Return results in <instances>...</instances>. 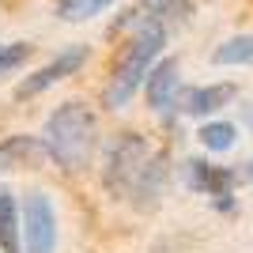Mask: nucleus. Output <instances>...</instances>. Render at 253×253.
I'll return each mask as SVG.
<instances>
[{
    "instance_id": "4",
    "label": "nucleus",
    "mask_w": 253,
    "mask_h": 253,
    "mask_svg": "<svg viewBox=\"0 0 253 253\" xmlns=\"http://www.w3.org/2000/svg\"><path fill=\"white\" fill-rule=\"evenodd\" d=\"M23 253H57V208L42 189L23 197Z\"/></svg>"
},
{
    "instance_id": "16",
    "label": "nucleus",
    "mask_w": 253,
    "mask_h": 253,
    "mask_svg": "<svg viewBox=\"0 0 253 253\" xmlns=\"http://www.w3.org/2000/svg\"><path fill=\"white\" fill-rule=\"evenodd\" d=\"M31 57H34V45L31 42H0V76L19 72Z\"/></svg>"
},
{
    "instance_id": "1",
    "label": "nucleus",
    "mask_w": 253,
    "mask_h": 253,
    "mask_svg": "<svg viewBox=\"0 0 253 253\" xmlns=\"http://www.w3.org/2000/svg\"><path fill=\"white\" fill-rule=\"evenodd\" d=\"M42 144H45V155H49L53 167L68 170V174L87 170L98 151V114L80 98L61 102L45 117Z\"/></svg>"
},
{
    "instance_id": "18",
    "label": "nucleus",
    "mask_w": 253,
    "mask_h": 253,
    "mask_svg": "<svg viewBox=\"0 0 253 253\" xmlns=\"http://www.w3.org/2000/svg\"><path fill=\"white\" fill-rule=\"evenodd\" d=\"M246 181H250V185H253V159H250V163H246Z\"/></svg>"
},
{
    "instance_id": "3",
    "label": "nucleus",
    "mask_w": 253,
    "mask_h": 253,
    "mask_svg": "<svg viewBox=\"0 0 253 253\" xmlns=\"http://www.w3.org/2000/svg\"><path fill=\"white\" fill-rule=\"evenodd\" d=\"M151 155L155 151L148 148V140L140 132H117V136H110L102 148V185L114 197L128 201V193L140 181V174L151 163Z\"/></svg>"
},
{
    "instance_id": "7",
    "label": "nucleus",
    "mask_w": 253,
    "mask_h": 253,
    "mask_svg": "<svg viewBox=\"0 0 253 253\" xmlns=\"http://www.w3.org/2000/svg\"><path fill=\"white\" fill-rule=\"evenodd\" d=\"M185 181L189 189L204 193L215 201V208H234V170H223V167H211L204 159H189L185 163Z\"/></svg>"
},
{
    "instance_id": "12",
    "label": "nucleus",
    "mask_w": 253,
    "mask_h": 253,
    "mask_svg": "<svg viewBox=\"0 0 253 253\" xmlns=\"http://www.w3.org/2000/svg\"><path fill=\"white\" fill-rule=\"evenodd\" d=\"M0 253H23V204L0 185Z\"/></svg>"
},
{
    "instance_id": "5",
    "label": "nucleus",
    "mask_w": 253,
    "mask_h": 253,
    "mask_svg": "<svg viewBox=\"0 0 253 253\" xmlns=\"http://www.w3.org/2000/svg\"><path fill=\"white\" fill-rule=\"evenodd\" d=\"M87 57H91L87 45H68V49H61L49 64H42L38 72H31L19 87H15V98H34V95H42V91H49V87H57L61 80H68V76L80 72L87 64Z\"/></svg>"
},
{
    "instance_id": "8",
    "label": "nucleus",
    "mask_w": 253,
    "mask_h": 253,
    "mask_svg": "<svg viewBox=\"0 0 253 253\" xmlns=\"http://www.w3.org/2000/svg\"><path fill=\"white\" fill-rule=\"evenodd\" d=\"M125 15L128 19L121 27H132V31H140V27H163V31H170L174 23H181L189 15V0H140L136 8H128Z\"/></svg>"
},
{
    "instance_id": "10",
    "label": "nucleus",
    "mask_w": 253,
    "mask_h": 253,
    "mask_svg": "<svg viewBox=\"0 0 253 253\" xmlns=\"http://www.w3.org/2000/svg\"><path fill=\"white\" fill-rule=\"evenodd\" d=\"M238 87L234 84H208V87H185L181 91V114L185 117H211L223 106H231Z\"/></svg>"
},
{
    "instance_id": "17",
    "label": "nucleus",
    "mask_w": 253,
    "mask_h": 253,
    "mask_svg": "<svg viewBox=\"0 0 253 253\" xmlns=\"http://www.w3.org/2000/svg\"><path fill=\"white\" fill-rule=\"evenodd\" d=\"M242 121H246V125L253 128V106H242Z\"/></svg>"
},
{
    "instance_id": "9",
    "label": "nucleus",
    "mask_w": 253,
    "mask_h": 253,
    "mask_svg": "<svg viewBox=\"0 0 253 253\" xmlns=\"http://www.w3.org/2000/svg\"><path fill=\"white\" fill-rule=\"evenodd\" d=\"M167 181H170L167 155H151V163L144 167L140 181L132 185V193H128V204H132V208H140V211H151V208H159L163 193H167Z\"/></svg>"
},
{
    "instance_id": "15",
    "label": "nucleus",
    "mask_w": 253,
    "mask_h": 253,
    "mask_svg": "<svg viewBox=\"0 0 253 253\" xmlns=\"http://www.w3.org/2000/svg\"><path fill=\"white\" fill-rule=\"evenodd\" d=\"M110 4L114 0H57L53 11H57L61 23H87V19H95V15H102Z\"/></svg>"
},
{
    "instance_id": "11",
    "label": "nucleus",
    "mask_w": 253,
    "mask_h": 253,
    "mask_svg": "<svg viewBox=\"0 0 253 253\" xmlns=\"http://www.w3.org/2000/svg\"><path fill=\"white\" fill-rule=\"evenodd\" d=\"M45 155V144L42 136H27V132H19V136H8L0 140V174H8V170H34Z\"/></svg>"
},
{
    "instance_id": "13",
    "label": "nucleus",
    "mask_w": 253,
    "mask_h": 253,
    "mask_svg": "<svg viewBox=\"0 0 253 253\" xmlns=\"http://www.w3.org/2000/svg\"><path fill=\"white\" fill-rule=\"evenodd\" d=\"M211 64L219 68H234V64H253V34H234L227 42L211 49Z\"/></svg>"
},
{
    "instance_id": "14",
    "label": "nucleus",
    "mask_w": 253,
    "mask_h": 253,
    "mask_svg": "<svg viewBox=\"0 0 253 253\" xmlns=\"http://www.w3.org/2000/svg\"><path fill=\"white\" fill-rule=\"evenodd\" d=\"M197 140H201L208 151H231L238 144V125L234 121H204L197 128Z\"/></svg>"
},
{
    "instance_id": "6",
    "label": "nucleus",
    "mask_w": 253,
    "mask_h": 253,
    "mask_svg": "<svg viewBox=\"0 0 253 253\" xmlns=\"http://www.w3.org/2000/svg\"><path fill=\"white\" fill-rule=\"evenodd\" d=\"M181 64L178 57H163V61L151 68L148 84H144V95H148V106L155 110V114H174L178 110L181 114Z\"/></svg>"
},
{
    "instance_id": "2",
    "label": "nucleus",
    "mask_w": 253,
    "mask_h": 253,
    "mask_svg": "<svg viewBox=\"0 0 253 253\" xmlns=\"http://www.w3.org/2000/svg\"><path fill=\"white\" fill-rule=\"evenodd\" d=\"M163 45H167V31H163V27H140V31H132L125 49L117 53L114 72H110L106 91H102L110 110H125V106L132 102V95L148 84L151 68L163 61Z\"/></svg>"
}]
</instances>
